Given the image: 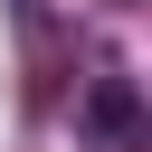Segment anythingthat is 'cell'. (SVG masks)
Instances as JSON below:
<instances>
[{
	"mask_svg": "<svg viewBox=\"0 0 152 152\" xmlns=\"http://www.w3.org/2000/svg\"><path fill=\"white\" fill-rule=\"evenodd\" d=\"M76 124H86V152H142V86L133 76H86L76 95Z\"/></svg>",
	"mask_w": 152,
	"mask_h": 152,
	"instance_id": "cell-1",
	"label": "cell"
},
{
	"mask_svg": "<svg viewBox=\"0 0 152 152\" xmlns=\"http://www.w3.org/2000/svg\"><path fill=\"white\" fill-rule=\"evenodd\" d=\"M114 10H133V0H114Z\"/></svg>",
	"mask_w": 152,
	"mask_h": 152,
	"instance_id": "cell-2",
	"label": "cell"
}]
</instances>
